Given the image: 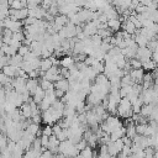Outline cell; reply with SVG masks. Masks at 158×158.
Masks as SVG:
<instances>
[{"mask_svg":"<svg viewBox=\"0 0 158 158\" xmlns=\"http://www.w3.org/2000/svg\"><path fill=\"white\" fill-rule=\"evenodd\" d=\"M122 126H123L122 121L118 118V116H110V115L107 116V118L105 121H102L100 123L101 130L107 132V133H111V132H114L115 130H117V128H120Z\"/></svg>","mask_w":158,"mask_h":158,"instance_id":"6da1fadb","label":"cell"},{"mask_svg":"<svg viewBox=\"0 0 158 158\" xmlns=\"http://www.w3.org/2000/svg\"><path fill=\"white\" fill-rule=\"evenodd\" d=\"M1 26H2V28H7L12 32H19V31H22L23 22L19 21V20H15V19L9 16V17L1 20Z\"/></svg>","mask_w":158,"mask_h":158,"instance_id":"7a4b0ae2","label":"cell"},{"mask_svg":"<svg viewBox=\"0 0 158 158\" xmlns=\"http://www.w3.org/2000/svg\"><path fill=\"white\" fill-rule=\"evenodd\" d=\"M26 83H27V79L26 78H22V77H16L15 79H12V85H14V89L20 93V94H23L27 90V86H26Z\"/></svg>","mask_w":158,"mask_h":158,"instance_id":"3957f363","label":"cell"},{"mask_svg":"<svg viewBox=\"0 0 158 158\" xmlns=\"http://www.w3.org/2000/svg\"><path fill=\"white\" fill-rule=\"evenodd\" d=\"M69 17L67 15H62V14H58L56 17H54V21H53V27L56 30V32H59L68 22H69Z\"/></svg>","mask_w":158,"mask_h":158,"instance_id":"277c9868","label":"cell"},{"mask_svg":"<svg viewBox=\"0 0 158 158\" xmlns=\"http://www.w3.org/2000/svg\"><path fill=\"white\" fill-rule=\"evenodd\" d=\"M152 54H153V51L149 49L147 46H146V47H138L136 58H138V59L142 60V63H143V62L151 59V58H152Z\"/></svg>","mask_w":158,"mask_h":158,"instance_id":"5b68a950","label":"cell"},{"mask_svg":"<svg viewBox=\"0 0 158 158\" xmlns=\"http://www.w3.org/2000/svg\"><path fill=\"white\" fill-rule=\"evenodd\" d=\"M130 75H131L132 80H133L136 84H141L142 80H143V77H144L143 68H139V69H131V70H130Z\"/></svg>","mask_w":158,"mask_h":158,"instance_id":"8992f818","label":"cell"},{"mask_svg":"<svg viewBox=\"0 0 158 158\" xmlns=\"http://www.w3.org/2000/svg\"><path fill=\"white\" fill-rule=\"evenodd\" d=\"M122 30H123V31H126V32H128L130 35H132V36H133V35H136V33H137V31H138L139 28L137 30L136 25H135L131 20L126 19V20L122 22Z\"/></svg>","mask_w":158,"mask_h":158,"instance_id":"52a82bcc","label":"cell"},{"mask_svg":"<svg viewBox=\"0 0 158 158\" xmlns=\"http://www.w3.org/2000/svg\"><path fill=\"white\" fill-rule=\"evenodd\" d=\"M26 86H27V90L28 93L31 94V96L35 94V91L37 90V88L40 86V79H36V78H28L27 79V83H26Z\"/></svg>","mask_w":158,"mask_h":158,"instance_id":"ba28073f","label":"cell"},{"mask_svg":"<svg viewBox=\"0 0 158 158\" xmlns=\"http://www.w3.org/2000/svg\"><path fill=\"white\" fill-rule=\"evenodd\" d=\"M54 86H56V89H60L64 93H67V91L70 90V81L65 78H62V79H59L58 81L54 83Z\"/></svg>","mask_w":158,"mask_h":158,"instance_id":"9c48e42d","label":"cell"},{"mask_svg":"<svg viewBox=\"0 0 158 158\" xmlns=\"http://www.w3.org/2000/svg\"><path fill=\"white\" fill-rule=\"evenodd\" d=\"M107 27L112 31V32H117L120 31V28L122 27V23H121V20L118 17H115V19H110L107 21Z\"/></svg>","mask_w":158,"mask_h":158,"instance_id":"30bf717a","label":"cell"},{"mask_svg":"<svg viewBox=\"0 0 158 158\" xmlns=\"http://www.w3.org/2000/svg\"><path fill=\"white\" fill-rule=\"evenodd\" d=\"M133 36H135V41H136V43L138 44V47H146V46H148L149 40H148L146 36H143V35L139 32V30H138L137 33L133 35Z\"/></svg>","mask_w":158,"mask_h":158,"instance_id":"8fae6325","label":"cell"},{"mask_svg":"<svg viewBox=\"0 0 158 158\" xmlns=\"http://www.w3.org/2000/svg\"><path fill=\"white\" fill-rule=\"evenodd\" d=\"M44 96H46V90L44 89H42L41 88V85L37 88V90L35 91V94L32 95V99H33V101L35 102H37L38 105L42 102V100L44 99Z\"/></svg>","mask_w":158,"mask_h":158,"instance_id":"7c38bea8","label":"cell"},{"mask_svg":"<svg viewBox=\"0 0 158 158\" xmlns=\"http://www.w3.org/2000/svg\"><path fill=\"white\" fill-rule=\"evenodd\" d=\"M2 69V73H5L7 77H10V78H16L17 77V67H15V65H11V64H7V65H5L4 68H1Z\"/></svg>","mask_w":158,"mask_h":158,"instance_id":"4fadbf2b","label":"cell"},{"mask_svg":"<svg viewBox=\"0 0 158 158\" xmlns=\"http://www.w3.org/2000/svg\"><path fill=\"white\" fill-rule=\"evenodd\" d=\"M154 105H156V104H143V106L141 107L139 114H141L143 117H148V120H149V116H151L152 112H153Z\"/></svg>","mask_w":158,"mask_h":158,"instance_id":"5bb4252c","label":"cell"},{"mask_svg":"<svg viewBox=\"0 0 158 158\" xmlns=\"http://www.w3.org/2000/svg\"><path fill=\"white\" fill-rule=\"evenodd\" d=\"M20 110H21V114L25 118H31L32 117V107H31L30 102H23L22 106L20 107Z\"/></svg>","mask_w":158,"mask_h":158,"instance_id":"9a60e30c","label":"cell"},{"mask_svg":"<svg viewBox=\"0 0 158 158\" xmlns=\"http://www.w3.org/2000/svg\"><path fill=\"white\" fill-rule=\"evenodd\" d=\"M123 136H126V126H122V127H120V128H117L110 133L111 141H116L118 138H122Z\"/></svg>","mask_w":158,"mask_h":158,"instance_id":"2e32d148","label":"cell"},{"mask_svg":"<svg viewBox=\"0 0 158 158\" xmlns=\"http://www.w3.org/2000/svg\"><path fill=\"white\" fill-rule=\"evenodd\" d=\"M74 63H75V59L72 56H68L67 54V56H64V57L60 58V67H63V68H70Z\"/></svg>","mask_w":158,"mask_h":158,"instance_id":"e0dca14e","label":"cell"},{"mask_svg":"<svg viewBox=\"0 0 158 158\" xmlns=\"http://www.w3.org/2000/svg\"><path fill=\"white\" fill-rule=\"evenodd\" d=\"M52 67H53V62H52V58L51 57L49 58H42L41 59V65H40L41 72H47Z\"/></svg>","mask_w":158,"mask_h":158,"instance_id":"ac0fdd59","label":"cell"},{"mask_svg":"<svg viewBox=\"0 0 158 158\" xmlns=\"http://www.w3.org/2000/svg\"><path fill=\"white\" fill-rule=\"evenodd\" d=\"M157 67H158V63L154 62L152 58L142 63V68H143V70H147V72H153Z\"/></svg>","mask_w":158,"mask_h":158,"instance_id":"d6986e66","label":"cell"},{"mask_svg":"<svg viewBox=\"0 0 158 158\" xmlns=\"http://www.w3.org/2000/svg\"><path fill=\"white\" fill-rule=\"evenodd\" d=\"M40 85H41V88L44 89L46 91H48V90H54V89H56L53 81H51V80H48V79H44V78H40Z\"/></svg>","mask_w":158,"mask_h":158,"instance_id":"ffe728a7","label":"cell"},{"mask_svg":"<svg viewBox=\"0 0 158 158\" xmlns=\"http://www.w3.org/2000/svg\"><path fill=\"white\" fill-rule=\"evenodd\" d=\"M22 62H23V57L20 56L19 53H16L15 56H11V58H10V64H11V65H15V67H17V68L21 67Z\"/></svg>","mask_w":158,"mask_h":158,"instance_id":"44dd1931","label":"cell"},{"mask_svg":"<svg viewBox=\"0 0 158 158\" xmlns=\"http://www.w3.org/2000/svg\"><path fill=\"white\" fill-rule=\"evenodd\" d=\"M133 84H135V81L132 80L130 73H128V74H125V75L121 78V86H125V85H133Z\"/></svg>","mask_w":158,"mask_h":158,"instance_id":"7402d4cb","label":"cell"},{"mask_svg":"<svg viewBox=\"0 0 158 158\" xmlns=\"http://www.w3.org/2000/svg\"><path fill=\"white\" fill-rule=\"evenodd\" d=\"M7 137L9 136L5 132L1 133V137H0V147H1V151H5L7 148V143H9V138Z\"/></svg>","mask_w":158,"mask_h":158,"instance_id":"603a6c76","label":"cell"},{"mask_svg":"<svg viewBox=\"0 0 158 158\" xmlns=\"http://www.w3.org/2000/svg\"><path fill=\"white\" fill-rule=\"evenodd\" d=\"M128 63H130V65H131L132 69H139V68H142V60H139L138 58H131L128 60Z\"/></svg>","mask_w":158,"mask_h":158,"instance_id":"cb8c5ba5","label":"cell"},{"mask_svg":"<svg viewBox=\"0 0 158 158\" xmlns=\"http://www.w3.org/2000/svg\"><path fill=\"white\" fill-rule=\"evenodd\" d=\"M147 127H148V122H144V123H136V130H137V133L138 135H143L146 133L147 131Z\"/></svg>","mask_w":158,"mask_h":158,"instance_id":"d4e9b609","label":"cell"},{"mask_svg":"<svg viewBox=\"0 0 158 158\" xmlns=\"http://www.w3.org/2000/svg\"><path fill=\"white\" fill-rule=\"evenodd\" d=\"M9 5H10V9L12 10H20L23 7L21 0H9Z\"/></svg>","mask_w":158,"mask_h":158,"instance_id":"484cf974","label":"cell"},{"mask_svg":"<svg viewBox=\"0 0 158 158\" xmlns=\"http://www.w3.org/2000/svg\"><path fill=\"white\" fill-rule=\"evenodd\" d=\"M30 51H31V48H30V46H27V44H25V43H22V44L20 46V48H19V52H17V53H19L20 56H22V57H25V56H26V54H27V53H28Z\"/></svg>","mask_w":158,"mask_h":158,"instance_id":"4316f807","label":"cell"},{"mask_svg":"<svg viewBox=\"0 0 158 158\" xmlns=\"http://www.w3.org/2000/svg\"><path fill=\"white\" fill-rule=\"evenodd\" d=\"M153 148L154 147H147V148H144V158H154L156 151Z\"/></svg>","mask_w":158,"mask_h":158,"instance_id":"83f0119b","label":"cell"},{"mask_svg":"<svg viewBox=\"0 0 158 158\" xmlns=\"http://www.w3.org/2000/svg\"><path fill=\"white\" fill-rule=\"evenodd\" d=\"M36 58H38V56H37L35 52L30 51V52H28V53H27V54L23 57V60H27V62H30V63H31V62H33ZM40 58H41V57H40Z\"/></svg>","mask_w":158,"mask_h":158,"instance_id":"f1b7e54d","label":"cell"},{"mask_svg":"<svg viewBox=\"0 0 158 158\" xmlns=\"http://www.w3.org/2000/svg\"><path fill=\"white\" fill-rule=\"evenodd\" d=\"M42 135H46L48 137H51L53 135V126L52 125H46L43 128H42Z\"/></svg>","mask_w":158,"mask_h":158,"instance_id":"f546056e","label":"cell"},{"mask_svg":"<svg viewBox=\"0 0 158 158\" xmlns=\"http://www.w3.org/2000/svg\"><path fill=\"white\" fill-rule=\"evenodd\" d=\"M40 138H41V143H42V148H43V151H44V149H48L49 137H48V136H46V135H42Z\"/></svg>","mask_w":158,"mask_h":158,"instance_id":"4dcf8cb0","label":"cell"},{"mask_svg":"<svg viewBox=\"0 0 158 158\" xmlns=\"http://www.w3.org/2000/svg\"><path fill=\"white\" fill-rule=\"evenodd\" d=\"M10 56H7V54H1V60H0V65H1V68H4L5 65H7V64H10Z\"/></svg>","mask_w":158,"mask_h":158,"instance_id":"1f68e13d","label":"cell"},{"mask_svg":"<svg viewBox=\"0 0 158 158\" xmlns=\"http://www.w3.org/2000/svg\"><path fill=\"white\" fill-rule=\"evenodd\" d=\"M75 146H77V148H78L79 151H83V149H85L89 144H88V141H86L85 138H81V139H80Z\"/></svg>","mask_w":158,"mask_h":158,"instance_id":"d6a6232c","label":"cell"},{"mask_svg":"<svg viewBox=\"0 0 158 158\" xmlns=\"http://www.w3.org/2000/svg\"><path fill=\"white\" fill-rule=\"evenodd\" d=\"M57 138L62 142V141H67L68 139V128H63V131L59 133V135H57Z\"/></svg>","mask_w":158,"mask_h":158,"instance_id":"836d02e7","label":"cell"},{"mask_svg":"<svg viewBox=\"0 0 158 158\" xmlns=\"http://www.w3.org/2000/svg\"><path fill=\"white\" fill-rule=\"evenodd\" d=\"M37 20H38V19H36V17H31V16H28L27 19H25V20H23V25H25V26L33 25V23H35Z\"/></svg>","mask_w":158,"mask_h":158,"instance_id":"e575fe53","label":"cell"},{"mask_svg":"<svg viewBox=\"0 0 158 158\" xmlns=\"http://www.w3.org/2000/svg\"><path fill=\"white\" fill-rule=\"evenodd\" d=\"M62 131H63V127H62L59 123H54V125H53V135L57 136V135H59Z\"/></svg>","mask_w":158,"mask_h":158,"instance_id":"d590c367","label":"cell"},{"mask_svg":"<svg viewBox=\"0 0 158 158\" xmlns=\"http://www.w3.org/2000/svg\"><path fill=\"white\" fill-rule=\"evenodd\" d=\"M54 93H56V96H57L58 99H62V98L65 95V93H64L63 90H60V89H54Z\"/></svg>","mask_w":158,"mask_h":158,"instance_id":"8d00e7d4","label":"cell"},{"mask_svg":"<svg viewBox=\"0 0 158 158\" xmlns=\"http://www.w3.org/2000/svg\"><path fill=\"white\" fill-rule=\"evenodd\" d=\"M154 158H158V149L156 151V156H154Z\"/></svg>","mask_w":158,"mask_h":158,"instance_id":"74e56055","label":"cell"}]
</instances>
